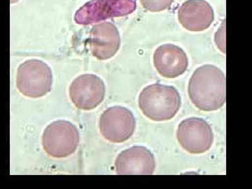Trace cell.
Segmentation results:
<instances>
[{
  "label": "cell",
  "instance_id": "6da1fadb",
  "mask_svg": "<svg viewBox=\"0 0 252 189\" xmlns=\"http://www.w3.org/2000/svg\"><path fill=\"white\" fill-rule=\"evenodd\" d=\"M188 93L192 103L200 110H218L224 105L226 100L224 73L213 64L198 67L189 80Z\"/></svg>",
  "mask_w": 252,
  "mask_h": 189
},
{
  "label": "cell",
  "instance_id": "7a4b0ae2",
  "mask_svg": "<svg viewBox=\"0 0 252 189\" xmlns=\"http://www.w3.org/2000/svg\"><path fill=\"white\" fill-rule=\"evenodd\" d=\"M138 105L146 117L160 122L173 119L180 111V93L171 86L154 84L144 88L139 95Z\"/></svg>",
  "mask_w": 252,
  "mask_h": 189
},
{
  "label": "cell",
  "instance_id": "3957f363",
  "mask_svg": "<svg viewBox=\"0 0 252 189\" xmlns=\"http://www.w3.org/2000/svg\"><path fill=\"white\" fill-rule=\"evenodd\" d=\"M53 75L51 68L39 60L26 61L18 67L16 86L26 97L39 98L52 89Z\"/></svg>",
  "mask_w": 252,
  "mask_h": 189
},
{
  "label": "cell",
  "instance_id": "277c9868",
  "mask_svg": "<svg viewBox=\"0 0 252 189\" xmlns=\"http://www.w3.org/2000/svg\"><path fill=\"white\" fill-rule=\"evenodd\" d=\"M79 143V132L72 123L56 121L46 127L42 135L43 148L50 157L65 158L75 152Z\"/></svg>",
  "mask_w": 252,
  "mask_h": 189
},
{
  "label": "cell",
  "instance_id": "5b68a950",
  "mask_svg": "<svg viewBox=\"0 0 252 189\" xmlns=\"http://www.w3.org/2000/svg\"><path fill=\"white\" fill-rule=\"evenodd\" d=\"M136 8L135 0H91L78 10L74 21L87 26L108 18L127 16Z\"/></svg>",
  "mask_w": 252,
  "mask_h": 189
},
{
  "label": "cell",
  "instance_id": "8992f818",
  "mask_svg": "<svg viewBox=\"0 0 252 189\" xmlns=\"http://www.w3.org/2000/svg\"><path fill=\"white\" fill-rule=\"evenodd\" d=\"M177 138L182 148L193 154L205 153L211 148L214 142L211 126L198 117L182 121L177 128Z\"/></svg>",
  "mask_w": 252,
  "mask_h": 189
},
{
  "label": "cell",
  "instance_id": "52a82bcc",
  "mask_svg": "<svg viewBox=\"0 0 252 189\" xmlns=\"http://www.w3.org/2000/svg\"><path fill=\"white\" fill-rule=\"evenodd\" d=\"M135 126L132 113L121 106L109 107L99 119L101 135L113 143H122L129 140L135 132Z\"/></svg>",
  "mask_w": 252,
  "mask_h": 189
},
{
  "label": "cell",
  "instance_id": "ba28073f",
  "mask_svg": "<svg viewBox=\"0 0 252 189\" xmlns=\"http://www.w3.org/2000/svg\"><path fill=\"white\" fill-rule=\"evenodd\" d=\"M105 96L104 81L94 74L79 76L69 86V97L77 108L92 110L102 103Z\"/></svg>",
  "mask_w": 252,
  "mask_h": 189
},
{
  "label": "cell",
  "instance_id": "9c48e42d",
  "mask_svg": "<svg viewBox=\"0 0 252 189\" xmlns=\"http://www.w3.org/2000/svg\"><path fill=\"white\" fill-rule=\"evenodd\" d=\"M117 175H153L155 158L151 151L142 146H134L123 151L115 161Z\"/></svg>",
  "mask_w": 252,
  "mask_h": 189
},
{
  "label": "cell",
  "instance_id": "30bf717a",
  "mask_svg": "<svg viewBox=\"0 0 252 189\" xmlns=\"http://www.w3.org/2000/svg\"><path fill=\"white\" fill-rule=\"evenodd\" d=\"M154 65L162 77L175 79L187 71L188 56L180 46L172 44H163L157 48L154 52Z\"/></svg>",
  "mask_w": 252,
  "mask_h": 189
},
{
  "label": "cell",
  "instance_id": "8fae6325",
  "mask_svg": "<svg viewBox=\"0 0 252 189\" xmlns=\"http://www.w3.org/2000/svg\"><path fill=\"white\" fill-rule=\"evenodd\" d=\"M120 45L119 31L112 23H99L91 29L89 46L91 54L99 61L112 59L117 54Z\"/></svg>",
  "mask_w": 252,
  "mask_h": 189
},
{
  "label": "cell",
  "instance_id": "7c38bea8",
  "mask_svg": "<svg viewBox=\"0 0 252 189\" xmlns=\"http://www.w3.org/2000/svg\"><path fill=\"white\" fill-rule=\"evenodd\" d=\"M178 19L187 31H205L215 20L213 8L205 0H187L179 9Z\"/></svg>",
  "mask_w": 252,
  "mask_h": 189
},
{
  "label": "cell",
  "instance_id": "4fadbf2b",
  "mask_svg": "<svg viewBox=\"0 0 252 189\" xmlns=\"http://www.w3.org/2000/svg\"><path fill=\"white\" fill-rule=\"evenodd\" d=\"M144 9L151 12H160L170 8L175 0H140Z\"/></svg>",
  "mask_w": 252,
  "mask_h": 189
},
{
  "label": "cell",
  "instance_id": "5bb4252c",
  "mask_svg": "<svg viewBox=\"0 0 252 189\" xmlns=\"http://www.w3.org/2000/svg\"><path fill=\"white\" fill-rule=\"evenodd\" d=\"M18 0H11V3H14L16 2V1H18Z\"/></svg>",
  "mask_w": 252,
  "mask_h": 189
}]
</instances>
